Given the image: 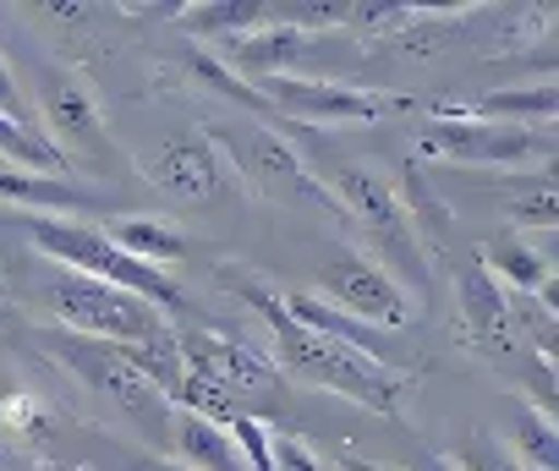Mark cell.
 I'll return each mask as SVG.
<instances>
[{
    "label": "cell",
    "instance_id": "cell-1",
    "mask_svg": "<svg viewBox=\"0 0 559 471\" xmlns=\"http://www.w3.org/2000/svg\"><path fill=\"white\" fill-rule=\"evenodd\" d=\"M214 280L219 291L241 297L252 307V318L274 335V357L286 362V373H297L302 384L313 389H330V395H346L352 406L362 411H379V416H406V400L417 389V378L395 362H379L346 340H330V335H313L308 324H297L286 313V291L269 286L263 275L241 269V264H214Z\"/></svg>",
    "mask_w": 559,
    "mask_h": 471
},
{
    "label": "cell",
    "instance_id": "cell-2",
    "mask_svg": "<svg viewBox=\"0 0 559 471\" xmlns=\"http://www.w3.org/2000/svg\"><path fill=\"white\" fill-rule=\"evenodd\" d=\"M23 230H28L34 253L56 258V264L72 269V275H88V280H105V286H116V291H132V297H143V302L159 307V313H181V307H187L181 286H176L165 269L132 264L99 225H83V219H72V214H28Z\"/></svg>",
    "mask_w": 559,
    "mask_h": 471
},
{
    "label": "cell",
    "instance_id": "cell-3",
    "mask_svg": "<svg viewBox=\"0 0 559 471\" xmlns=\"http://www.w3.org/2000/svg\"><path fill=\"white\" fill-rule=\"evenodd\" d=\"M45 302L56 313V324L67 335H83V340H105V346H148L159 335H170L165 313L148 307L143 297L132 291H116L105 280H88V275H72V269H56L45 280Z\"/></svg>",
    "mask_w": 559,
    "mask_h": 471
},
{
    "label": "cell",
    "instance_id": "cell-4",
    "mask_svg": "<svg viewBox=\"0 0 559 471\" xmlns=\"http://www.w3.org/2000/svg\"><path fill=\"white\" fill-rule=\"evenodd\" d=\"M39 121H45V143L67 159V165H83L94 176H116L127 159H121V143L110 137V121L94 99V88L78 77V72H61V67H39Z\"/></svg>",
    "mask_w": 559,
    "mask_h": 471
},
{
    "label": "cell",
    "instance_id": "cell-5",
    "mask_svg": "<svg viewBox=\"0 0 559 471\" xmlns=\"http://www.w3.org/2000/svg\"><path fill=\"white\" fill-rule=\"evenodd\" d=\"M176 351H181V367L198 373L203 384H214L236 411L280 395V373H274V362H269L263 351H252V340H241V335H219V329H176Z\"/></svg>",
    "mask_w": 559,
    "mask_h": 471
},
{
    "label": "cell",
    "instance_id": "cell-6",
    "mask_svg": "<svg viewBox=\"0 0 559 471\" xmlns=\"http://www.w3.org/2000/svg\"><path fill=\"white\" fill-rule=\"evenodd\" d=\"M335 208H346L368 235H373V247L384 253V269H406L412 280H423V235H417V219L401 208V192L368 170H341L335 176Z\"/></svg>",
    "mask_w": 559,
    "mask_h": 471
},
{
    "label": "cell",
    "instance_id": "cell-7",
    "mask_svg": "<svg viewBox=\"0 0 559 471\" xmlns=\"http://www.w3.org/2000/svg\"><path fill=\"white\" fill-rule=\"evenodd\" d=\"M45 351L67 367V373H78L99 400H110V406H121L127 416H159L170 400L132 367V357H127V346H105V340H83V335H50L45 340Z\"/></svg>",
    "mask_w": 559,
    "mask_h": 471
},
{
    "label": "cell",
    "instance_id": "cell-8",
    "mask_svg": "<svg viewBox=\"0 0 559 471\" xmlns=\"http://www.w3.org/2000/svg\"><path fill=\"white\" fill-rule=\"evenodd\" d=\"M330 307H341L346 318L357 324H384V329H406L412 324V297L406 286L379 264V258H362V253H341L319 269V291Z\"/></svg>",
    "mask_w": 559,
    "mask_h": 471
},
{
    "label": "cell",
    "instance_id": "cell-9",
    "mask_svg": "<svg viewBox=\"0 0 559 471\" xmlns=\"http://www.w3.org/2000/svg\"><path fill=\"white\" fill-rule=\"evenodd\" d=\"M263 94L269 110H286L297 121H379L390 110H406L412 99L401 94H368V88H352V83H319V77H263L252 83Z\"/></svg>",
    "mask_w": 559,
    "mask_h": 471
},
{
    "label": "cell",
    "instance_id": "cell-10",
    "mask_svg": "<svg viewBox=\"0 0 559 471\" xmlns=\"http://www.w3.org/2000/svg\"><path fill=\"white\" fill-rule=\"evenodd\" d=\"M214 148L225 154L230 170H241V176H247L252 186H263L269 197H308V203H319V208H335L330 186H319V181L302 170L297 148L280 143V137L263 132V126H252V132H241V137H214ZM335 214H341V208H335Z\"/></svg>",
    "mask_w": 559,
    "mask_h": 471
},
{
    "label": "cell",
    "instance_id": "cell-11",
    "mask_svg": "<svg viewBox=\"0 0 559 471\" xmlns=\"http://www.w3.org/2000/svg\"><path fill=\"white\" fill-rule=\"evenodd\" d=\"M428 159H455V165H521L543 154V132L532 126H504V121H439L423 132Z\"/></svg>",
    "mask_w": 559,
    "mask_h": 471
},
{
    "label": "cell",
    "instance_id": "cell-12",
    "mask_svg": "<svg viewBox=\"0 0 559 471\" xmlns=\"http://www.w3.org/2000/svg\"><path fill=\"white\" fill-rule=\"evenodd\" d=\"M143 176H148L159 192L181 197V203H209V197H219V192L230 186L225 154L214 148V137H198V132L170 137V143L143 165Z\"/></svg>",
    "mask_w": 559,
    "mask_h": 471
},
{
    "label": "cell",
    "instance_id": "cell-13",
    "mask_svg": "<svg viewBox=\"0 0 559 471\" xmlns=\"http://www.w3.org/2000/svg\"><path fill=\"white\" fill-rule=\"evenodd\" d=\"M455 307H461V329L477 351H493V357L521 351V340L510 329V291L483 264H466L455 275Z\"/></svg>",
    "mask_w": 559,
    "mask_h": 471
},
{
    "label": "cell",
    "instance_id": "cell-14",
    "mask_svg": "<svg viewBox=\"0 0 559 471\" xmlns=\"http://www.w3.org/2000/svg\"><path fill=\"white\" fill-rule=\"evenodd\" d=\"M308 50V34L286 28V23H258L236 39H225V67L230 72H247V83L258 77H286V67H297Z\"/></svg>",
    "mask_w": 559,
    "mask_h": 471
},
{
    "label": "cell",
    "instance_id": "cell-15",
    "mask_svg": "<svg viewBox=\"0 0 559 471\" xmlns=\"http://www.w3.org/2000/svg\"><path fill=\"white\" fill-rule=\"evenodd\" d=\"M105 235L132 264H148V269H165V264H181L187 258V235L165 214H116L105 225Z\"/></svg>",
    "mask_w": 559,
    "mask_h": 471
},
{
    "label": "cell",
    "instance_id": "cell-16",
    "mask_svg": "<svg viewBox=\"0 0 559 471\" xmlns=\"http://www.w3.org/2000/svg\"><path fill=\"white\" fill-rule=\"evenodd\" d=\"M176 460L187 471H247V460L230 444V433L219 422H209V416H192V411L176 416Z\"/></svg>",
    "mask_w": 559,
    "mask_h": 471
},
{
    "label": "cell",
    "instance_id": "cell-17",
    "mask_svg": "<svg viewBox=\"0 0 559 471\" xmlns=\"http://www.w3.org/2000/svg\"><path fill=\"white\" fill-rule=\"evenodd\" d=\"M510 297H537V286L548 280V258L532 247V242H521L515 230H504L499 242H488V253L477 258Z\"/></svg>",
    "mask_w": 559,
    "mask_h": 471
},
{
    "label": "cell",
    "instance_id": "cell-18",
    "mask_svg": "<svg viewBox=\"0 0 559 471\" xmlns=\"http://www.w3.org/2000/svg\"><path fill=\"white\" fill-rule=\"evenodd\" d=\"M286 313H292L297 324H308L313 335L346 340V346H357V351H368V357L384 362V340H379L368 324H357V318H346L341 307H330L324 297H313V291H286Z\"/></svg>",
    "mask_w": 559,
    "mask_h": 471
},
{
    "label": "cell",
    "instance_id": "cell-19",
    "mask_svg": "<svg viewBox=\"0 0 559 471\" xmlns=\"http://www.w3.org/2000/svg\"><path fill=\"white\" fill-rule=\"evenodd\" d=\"M504 449H510V460L521 471H559V427H554V416L521 406L515 411V433H510Z\"/></svg>",
    "mask_w": 559,
    "mask_h": 471
},
{
    "label": "cell",
    "instance_id": "cell-20",
    "mask_svg": "<svg viewBox=\"0 0 559 471\" xmlns=\"http://www.w3.org/2000/svg\"><path fill=\"white\" fill-rule=\"evenodd\" d=\"M269 7H258V0H209V7H181V28L198 34V39H236L247 28L263 23Z\"/></svg>",
    "mask_w": 559,
    "mask_h": 471
},
{
    "label": "cell",
    "instance_id": "cell-21",
    "mask_svg": "<svg viewBox=\"0 0 559 471\" xmlns=\"http://www.w3.org/2000/svg\"><path fill=\"white\" fill-rule=\"evenodd\" d=\"M83 192L67 181V176H34V170H0V203H17V208H67L78 203Z\"/></svg>",
    "mask_w": 559,
    "mask_h": 471
},
{
    "label": "cell",
    "instance_id": "cell-22",
    "mask_svg": "<svg viewBox=\"0 0 559 471\" xmlns=\"http://www.w3.org/2000/svg\"><path fill=\"white\" fill-rule=\"evenodd\" d=\"M187 72H192L198 83H209L214 94H225V99L247 105V110H269V105H263V94H258L252 83H241V77H236V72H230V67H225L214 50H203V45H192V50H187Z\"/></svg>",
    "mask_w": 559,
    "mask_h": 471
},
{
    "label": "cell",
    "instance_id": "cell-23",
    "mask_svg": "<svg viewBox=\"0 0 559 471\" xmlns=\"http://www.w3.org/2000/svg\"><path fill=\"white\" fill-rule=\"evenodd\" d=\"M444 466H455V471H521L510 460L504 438H493V433H472L455 455H444Z\"/></svg>",
    "mask_w": 559,
    "mask_h": 471
},
{
    "label": "cell",
    "instance_id": "cell-24",
    "mask_svg": "<svg viewBox=\"0 0 559 471\" xmlns=\"http://www.w3.org/2000/svg\"><path fill=\"white\" fill-rule=\"evenodd\" d=\"M0 422H7L12 433H23V438H39V444L50 438V406L39 395H28V389L0 400Z\"/></svg>",
    "mask_w": 559,
    "mask_h": 471
},
{
    "label": "cell",
    "instance_id": "cell-25",
    "mask_svg": "<svg viewBox=\"0 0 559 471\" xmlns=\"http://www.w3.org/2000/svg\"><path fill=\"white\" fill-rule=\"evenodd\" d=\"M269 460L274 471H330V460L297 433H269Z\"/></svg>",
    "mask_w": 559,
    "mask_h": 471
},
{
    "label": "cell",
    "instance_id": "cell-26",
    "mask_svg": "<svg viewBox=\"0 0 559 471\" xmlns=\"http://www.w3.org/2000/svg\"><path fill=\"white\" fill-rule=\"evenodd\" d=\"M554 219H559V197H554V186H548V176L521 197V203H510V225H532V230H554Z\"/></svg>",
    "mask_w": 559,
    "mask_h": 471
},
{
    "label": "cell",
    "instance_id": "cell-27",
    "mask_svg": "<svg viewBox=\"0 0 559 471\" xmlns=\"http://www.w3.org/2000/svg\"><path fill=\"white\" fill-rule=\"evenodd\" d=\"M0 116H7L12 126H23V132H39V126H34V105L23 99V88H17L7 56H0Z\"/></svg>",
    "mask_w": 559,
    "mask_h": 471
},
{
    "label": "cell",
    "instance_id": "cell-28",
    "mask_svg": "<svg viewBox=\"0 0 559 471\" xmlns=\"http://www.w3.org/2000/svg\"><path fill=\"white\" fill-rule=\"evenodd\" d=\"M132 471H187V466L165 460V455H132Z\"/></svg>",
    "mask_w": 559,
    "mask_h": 471
},
{
    "label": "cell",
    "instance_id": "cell-29",
    "mask_svg": "<svg viewBox=\"0 0 559 471\" xmlns=\"http://www.w3.org/2000/svg\"><path fill=\"white\" fill-rule=\"evenodd\" d=\"M330 471H401V466H379V460H362V455H341V466Z\"/></svg>",
    "mask_w": 559,
    "mask_h": 471
},
{
    "label": "cell",
    "instance_id": "cell-30",
    "mask_svg": "<svg viewBox=\"0 0 559 471\" xmlns=\"http://www.w3.org/2000/svg\"><path fill=\"white\" fill-rule=\"evenodd\" d=\"M17 318V307H12V297H7V286H0V324H12Z\"/></svg>",
    "mask_w": 559,
    "mask_h": 471
},
{
    "label": "cell",
    "instance_id": "cell-31",
    "mask_svg": "<svg viewBox=\"0 0 559 471\" xmlns=\"http://www.w3.org/2000/svg\"><path fill=\"white\" fill-rule=\"evenodd\" d=\"M0 471H7V438H0Z\"/></svg>",
    "mask_w": 559,
    "mask_h": 471
},
{
    "label": "cell",
    "instance_id": "cell-32",
    "mask_svg": "<svg viewBox=\"0 0 559 471\" xmlns=\"http://www.w3.org/2000/svg\"><path fill=\"white\" fill-rule=\"evenodd\" d=\"M0 170H12V165H0Z\"/></svg>",
    "mask_w": 559,
    "mask_h": 471
}]
</instances>
